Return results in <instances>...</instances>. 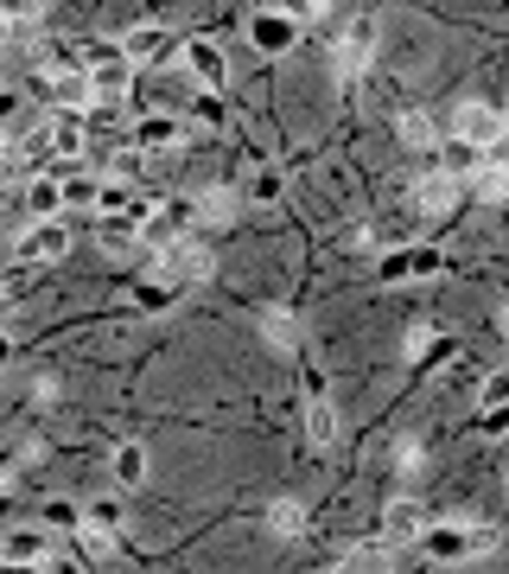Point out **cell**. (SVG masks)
Instances as JSON below:
<instances>
[{
  "instance_id": "43",
  "label": "cell",
  "mask_w": 509,
  "mask_h": 574,
  "mask_svg": "<svg viewBox=\"0 0 509 574\" xmlns=\"http://www.w3.org/2000/svg\"><path fill=\"white\" fill-rule=\"evenodd\" d=\"M504 134H509V109H504Z\"/></svg>"
},
{
  "instance_id": "42",
  "label": "cell",
  "mask_w": 509,
  "mask_h": 574,
  "mask_svg": "<svg viewBox=\"0 0 509 574\" xmlns=\"http://www.w3.org/2000/svg\"><path fill=\"white\" fill-rule=\"evenodd\" d=\"M0 364H13V339L7 332H0Z\"/></svg>"
},
{
  "instance_id": "44",
  "label": "cell",
  "mask_w": 509,
  "mask_h": 574,
  "mask_svg": "<svg viewBox=\"0 0 509 574\" xmlns=\"http://www.w3.org/2000/svg\"><path fill=\"white\" fill-rule=\"evenodd\" d=\"M504 326H509V306H504Z\"/></svg>"
},
{
  "instance_id": "13",
  "label": "cell",
  "mask_w": 509,
  "mask_h": 574,
  "mask_svg": "<svg viewBox=\"0 0 509 574\" xmlns=\"http://www.w3.org/2000/svg\"><path fill=\"white\" fill-rule=\"evenodd\" d=\"M45 153L51 160H83L90 153V121L83 115H51L45 121Z\"/></svg>"
},
{
  "instance_id": "15",
  "label": "cell",
  "mask_w": 509,
  "mask_h": 574,
  "mask_svg": "<svg viewBox=\"0 0 509 574\" xmlns=\"http://www.w3.org/2000/svg\"><path fill=\"white\" fill-rule=\"evenodd\" d=\"M261 339L274 344V351H299V344H306V326H299L293 306H261Z\"/></svg>"
},
{
  "instance_id": "20",
  "label": "cell",
  "mask_w": 509,
  "mask_h": 574,
  "mask_svg": "<svg viewBox=\"0 0 509 574\" xmlns=\"http://www.w3.org/2000/svg\"><path fill=\"white\" fill-rule=\"evenodd\" d=\"M109 472H115V485H121V492L146 485V447H141V441H121L115 459H109Z\"/></svg>"
},
{
  "instance_id": "17",
  "label": "cell",
  "mask_w": 509,
  "mask_h": 574,
  "mask_svg": "<svg viewBox=\"0 0 509 574\" xmlns=\"http://www.w3.org/2000/svg\"><path fill=\"white\" fill-rule=\"evenodd\" d=\"M179 141H185L179 115H146L141 128H134V148L141 153H166V148H179Z\"/></svg>"
},
{
  "instance_id": "25",
  "label": "cell",
  "mask_w": 509,
  "mask_h": 574,
  "mask_svg": "<svg viewBox=\"0 0 509 574\" xmlns=\"http://www.w3.org/2000/svg\"><path fill=\"white\" fill-rule=\"evenodd\" d=\"M477 409H484V421L509 415V371H490V377L477 383Z\"/></svg>"
},
{
  "instance_id": "6",
  "label": "cell",
  "mask_w": 509,
  "mask_h": 574,
  "mask_svg": "<svg viewBox=\"0 0 509 574\" xmlns=\"http://www.w3.org/2000/svg\"><path fill=\"white\" fill-rule=\"evenodd\" d=\"M83 77H90V96H96V103H121V96H128V83H134V65H128L115 45H103V51H90Z\"/></svg>"
},
{
  "instance_id": "10",
  "label": "cell",
  "mask_w": 509,
  "mask_h": 574,
  "mask_svg": "<svg viewBox=\"0 0 509 574\" xmlns=\"http://www.w3.org/2000/svg\"><path fill=\"white\" fill-rule=\"evenodd\" d=\"M51 555H58V536L45 530V524H20V530H7V542H0V562L38 569V562H51Z\"/></svg>"
},
{
  "instance_id": "33",
  "label": "cell",
  "mask_w": 509,
  "mask_h": 574,
  "mask_svg": "<svg viewBox=\"0 0 509 574\" xmlns=\"http://www.w3.org/2000/svg\"><path fill=\"white\" fill-rule=\"evenodd\" d=\"M134 301H141L146 313H159V306H173V288H166V281H141V288H134Z\"/></svg>"
},
{
  "instance_id": "41",
  "label": "cell",
  "mask_w": 509,
  "mask_h": 574,
  "mask_svg": "<svg viewBox=\"0 0 509 574\" xmlns=\"http://www.w3.org/2000/svg\"><path fill=\"white\" fill-rule=\"evenodd\" d=\"M0 574H38V569H26V562H0Z\"/></svg>"
},
{
  "instance_id": "31",
  "label": "cell",
  "mask_w": 509,
  "mask_h": 574,
  "mask_svg": "<svg viewBox=\"0 0 509 574\" xmlns=\"http://www.w3.org/2000/svg\"><path fill=\"white\" fill-rule=\"evenodd\" d=\"M83 524H96V530H121V497H90V504H83Z\"/></svg>"
},
{
  "instance_id": "2",
  "label": "cell",
  "mask_w": 509,
  "mask_h": 574,
  "mask_svg": "<svg viewBox=\"0 0 509 574\" xmlns=\"http://www.w3.org/2000/svg\"><path fill=\"white\" fill-rule=\"evenodd\" d=\"M376 38H382V20L376 13H351L338 26V45H331V65H338V83H357L376 58Z\"/></svg>"
},
{
  "instance_id": "34",
  "label": "cell",
  "mask_w": 509,
  "mask_h": 574,
  "mask_svg": "<svg viewBox=\"0 0 509 574\" xmlns=\"http://www.w3.org/2000/svg\"><path fill=\"white\" fill-rule=\"evenodd\" d=\"M83 549H90L96 562H109V555H115V530H96V524H83Z\"/></svg>"
},
{
  "instance_id": "24",
  "label": "cell",
  "mask_w": 509,
  "mask_h": 574,
  "mask_svg": "<svg viewBox=\"0 0 509 574\" xmlns=\"http://www.w3.org/2000/svg\"><path fill=\"white\" fill-rule=\"evenodd\" d=\"M268 530L274 536H306V504H299V497H274V504H268Z\"/></svg>"
},
{
  "instance_id": "26",
  "label": "cell",
  "mask_w": 509,
  "mask_h": 574,
  "mask_svg": "<svg viewBox=\"0 0 509 574\" xmlns=\"http://www.w3.org/2000/svg\"><path fill=\"white\" fill-rule=\"evenodd\" d=\"M477 166H484V153H477V148L446 141V153H439V173H446V179H465V173H477Z\"/></svg>"
},
{
  "instance_id": "8",
  "label": "cell",
  "mask_w": 509,
  "mask_h": 574,
  "mask_svg": "<svg viewBox=\"0 0 509 574\" xmlns=\"http://www.w3.org/2000/svg\"><path fill=\"white\" fill-rule=\"evenodd\" d=\"M427 524H434V517H427V504H421V497H389V504H382V542H389V549L421 542Z\"/></svg>"
},
{
  "instance_id": "9",
  "label": "cell",
  "mask_w": 509,
  "mask_h": 574,
  "mask_svg": "<svg viewBox=\"0 0 509 574\" xmlns=\"http://www.w3.org/2000/svg\"><path fill=\"white\" fill-rule=\"evenodd\" d=\"M179 58H185V71L204 83V96H217L223 83H229V58H223V45H217V38H191Z\"/></svg>"
},
{
  "instance_id": "12",
  "label": "cell",
  "mask_w": 509,
  "mask_h": 574,
  "mask_svg": "<svg viewBox=\"0 0 509 574\" xmlns=\"http://www.w3.org/2000/svg\"><path fill=\"white\" fill-rule=\"evenodd\" d=\"M115 51H121L128 65H159V58L173 51V33H166V26H153V20H141V26H128V33L115 38Z\"/></svg>"
},
{
  "instance_id": "27",
  "label": "cell",
  "mask_w": 509,
  "mask_h": 574,
  "mask_svg": "<svg viewBox=\"0 0 509 574\" xmlns=\"http://www.w3.org/2000/svg\"><path fill=\"white\" fill-rule=\"evenodd\" d=\"M96 186H103V179L71 173V179H64V211H96Z\"/></svg>"
},
{
  "instance_id": "18",
  "label": "cell",
  "mask_w": 509,
  "mask_h": 574,
  "mask_svg": "<svg viewBox=\"0 0 509 574\" xmlns=\"http://www.w3.org/2000/svg\"><path fill=\"white\" fill-rule=\"evenodd\" d=\"M236 204H242V198H236V191H198V198H191V218H198V224L204 230H223V224H236Z\"/></svg>"
},
{
  "instance_id": "39",
  "label": "cell",
  "mask_w": 509,
  "mask_h": 574,
  "mask_svg": "<svg viewBox=\"0 0 509 574\" xmlns=\"http://www.w3.org/2000/svg\"><path fill=\"white\" fill-rule=\"evenodd\" d=\"M83 121H103V128H115L121 121V103H90V115Z\"/></svg>"
},
{
  "instance_id": "5",
  "label": "cell",
  "mask_w": 509,
  "mask_h": 574,
  "mask_svg": "<svg viewBox=\"0 0 509 574\" xmlns=\"http://www.w3.org/2000/svg\"><path fill=\"white\" fill-rule=\"evenodd\" d=\"M446 141H465V148H490V141H504V109H490V103H459V109H446Z\"/></svg>"
},
{
  "instance_id": "7",
  "label": "cell",
  "mask_w": 509,
  "mask_h": 574,
  "mask_svg": "<svg viewBox=\"0 0 509 574\" xmlns=\"http://www.w3.org/2000/svg\"><path fill=\"white\" fill-rule=\"evenodd\" d=\"M299 38V7H254L249 13V45L254 51H287Z\"/></svg>"
},
{
  "instance_id": "3",
  "label": "cell",
  "mask_w": 509,
  "mask_h": 574,
  "mask_svg": "<svg viewBox=\"0 0 509 574\" xmlns=\"http://www.w3.org/2000/svg\"><path fill=\"white\" fill-rule=\"evenodd\" d=\"M421 542H427L434 562L452 569V562H477V555H490V549H497V530H484V524H427Z\"/></svg>"
},
{
  "instance_id": "38",
  "label": "cell",
  "mask_w": 509,
  "mask_h": 574,
  "mask_svg": "<svg viewBox=\"0 0 509 574\" xmlns=\"http://www.w3.org/2000/svg\"><path fill=\"white\" fill-rule=\"evenodd\" d=\"M395 466L401 472H421V441H395Z\"/></svg>"
},
{
  "instance_id": "37",
  "label": "cell",
  "mask_w": 509,
  "mask_h": 574,
  "mask_svg": "<svg viewBox=\"0 0 509 574\" xmlns=\"http://www.w3.org/2000/svg\"><path fill=\"white\" fill-rule=\"evenodd\" d=\"M376 249V230H344V256H369Z\"/></svg>"
},
{
  "instance_id": "1",
  "label": "cell",
  "mask_w": 509,
  "mask_h": 574,
  "mask_svg": "<svg viewBox=\"0 0 509 574\" xmlns=\"http://www.w3.org/2000/svg\"><path fill=\"white\" fill-rule=\"evenodd\" d=\"M217 274V256L198 243V236H179V243H166L159 256H153V281H166L173 294L179 288H198V281H211Z\"/></svg>"
},
{
  "instance_id": "16",
  "label": "cell",
  "mask_w": 509,
  "mask_h": 574,
  "mask_svg": "<svg viewBox=\"0 0 509 574\" xmlns=\"http://www.w3.org/2000/svg\"><path fill=\"white\" fill-rule=\"evenodd\" d=\"M45 90H51V115H90V103H96V96H90V77H83V71L51 77Z\"/></svg>"
},
{
  "instance_id": "30",
  "label": "cell",
  "mask_w": 509,
  "mask_h": 574,
  "mask_svg": "<svg viewBox=\"0 0 509 574\" xmlns=\"http://www.w3.org/2000/svg\"><path fill=\"white\" fill-rule=\"evenodd\" d=\"M128 204H134V198H128L121 179H103V186H96V211H103V218H128Z\"/></svg>"
},
{
  "instance_id": "36",
  "label": "cell",
  "mask_w": 509,
  "mask_h": 574,
  "mask_svg": "<svg viewBox=\"0 0 509 574\" xmlns=\"http://www.w3.org/2000/svg\"><path fill=\"white\" fill-rule=\"evenodd\" d=\"M427 351H434V332H427V326H414V332L401 339V358H427Z\"/></svg>"
},
{
  "instance_id": "32",
  "label": "cell",
  "mask_w": 509,
  "mask_h": 574,
  "mask_svg": "<svg viewBox=\"0 0 509 574\" xmlns=\"http://www.w3.org/2000/svg\"><path fill=\"white\" fill-rule=\"evenodd\" d=\"M185 115H198L204 128H223V121H229V115H223V96H191V109Z\"/></svg>"
},
{
  "instance_id": "14",
  "label": "cell",
  "mask_w": 509,
  "mask_h": 574,
  "mask_svg": "<svg viewBox=\"0 0 509 574\" xmlns=\"http://www.w3.org/2000/svg\"><path fill=\"white\" fill-rule=\"evenodd\" d=\"M395 141H401V148H434V141H446V115H434V109H401L395 115Z\"/></svg>"
},
{
  "instance_id": "29",
  "label": "cell",
  "mask_w": 509,
  "mask_h": 574,
  "mask_svg": "<svg viewBox=\"0 0 509 574\" xmlns=\"http://www.w3.org/2000/svg\"><path fill=\"white\" fill-rule=\"evenodd\" d=\"M45 530H51V536L83 530V511H76L71 497H51V504H45Z\"/></svg>"
},
{
  "instance_id": "11",
  "label": "cell",
  "mask_w": 509,
  "mask_h": 574,
  "mask_svg": "<svg viewBox=\"0 0 509 574\" xmlns=\"http://www.w3.org/2000/svg\"><path fill=\"white\" fill-rule=\"evenodd\" d=\"M439 274V249H427V243H414V249H395V256H382V268H376V281H434Z\"/></svg>"
},
{
  "instance_id": "35",
  "label": "cell",
  "mask_w": 509,
  "mask_h": 574,
  "mask_svg": "<svg viewBox=\"0 0 509 574\" xmlns=\"http://www.w3.org/2000/svg\"><path fill=\"white\" fill-rule=\"evenodd\" d=\"M484 173H497V179H509V134H504V141H490V148H484Z\"/></svg>"
},
{
  "instance_id": "21",
  "label": "cell",
  "mask_w": 509,
  "mask_h": 574,
  "mask_svg": "<svg viewBox=\"0 0 509 574\" xmlns=\"http://www.w3.org/2000/svg\"><path fill=\"white\" fill-rule=\"evenodd\" d=\"M26 211H33V224L58 218V211H64V179H45V173H38L33 186H26Z\"/></svg>"
},
{
  "instance_id": "19",
  "label": "cell",
  "mask_w": 509,
  "mask_h": 574,
  "mask_svg": "<svg viewBox=\"0 0 509 574\" xmlns=\"http://www.w3.org/2000/svg\"><path fill=\"white\" fill-rule=\"evenodd\" d=\"M407 204H421V211H452V204H459V179H446V173L434 166L421 186L407 191Z\"/></svg>"
},
{
  "instance_id": "40",
  "label": "cell",
  "mask_w": 509,
  "mask_h": 574,
  "mask_svg": "<svg viewBox=\"0 0 509 574\" xmlns=\"http://www.w3.org/2000/svg\"><path fill=\"white\" fill-rule=\"evenodd\" d=\"M13 115H20V96H13V90H0V121H13Z\"/></svg>"
},
{
  "instance_id": "23",
  "label": "cell",
  "mask_w": 509,
  "mask_h": 574,
  "mask_svg": "<svg viewBox=\"0 0 509 574\" xmlns=\"http://www.w3.org/2000/svg\"><path fill=\"white\" fill-rule=\"evenodd\" d=\"M344 569H351V574H389V569H395V549H389L382 536H376V542H357Z\"/></svg>"
},
{
  "instance_id": "28",
  "label": "cell",
  "mask_w": 509,
  "mask_h": 574,
  "mask_svg": "<svg viewBox=\"0 0 509 574\" xmlns=\"http://www.w3.org/2000/svg\"><path fill=\"white\" fill-rule=\"evenodd\" d=\"M274 198H281V173H274V166L249 173V186H242V204H274Z\"/></svg>"
},
{
  "instance_id": "22",
  "label": "cell",
  "mask_w": 509,
  "mask_h": 574,
  "mask_svg": "<svg viewBox=\"0 0 509 574\" xmlns=\"http://www.w3.org/2000/svg\"><path fill=\"white\" fill-rule=\"evenodd\" d=\"M306 441H312V447H338V409H331L325 396L306 402Z\"/></svg>"
},
{
  "instance_id": "4",
  "label": "cell",
  "mask_w": 509,
  "mask_h": 574,
  "mask_svg": "<svg viewBox=\"0 0 509 574\" xmlns=\"http://www.w3.org/2000/svg\"><path fill=\"white\" fill-rule=\"evenodd\" d=\"M71 256V224L64 218H45V224H26L13 236V262L20 268H51Z\"/></svg>"
}]
</instances>
